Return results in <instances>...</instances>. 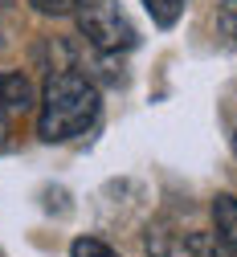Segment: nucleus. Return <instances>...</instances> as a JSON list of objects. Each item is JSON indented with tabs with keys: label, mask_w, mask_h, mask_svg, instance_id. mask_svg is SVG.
<instances>
[{
	"label": "nucleus",
	"mask_w": 237,
	"mask_h": 257,
	"mask_svg": "<svg viewBox=\"0 0 237 257\" xmlns=\"http://www.w3.org/2000/svg\"><path fill=\"white\" fill-rule=\"evenodd\" d=\"M103 98H98V86L74 70H57L45 82L41 94V114H37V135L45 143H65L82 131H90Z\"/></svg>",
	"instance_id": "f257e3e1"
},
{
	"label": "nucleus",
	"mask_w": 237,
	"mask_h": 257,
	"mask_svg": "<svg viewBox=\"0 0 237 257\" xmlns=\"http://www.w3.org/2000/svg\"><path fill=\"white\" fill-rule=\"evenodd\" d=\"M78 29L82 37L103 49V53H119V49H135L139 45V33H135L131 17L115 5V0H94V5L78 9Z\"/></svg>",
	"instance_id": "f03ea898"
},
{
	"label": "nucleus",
	"mask_w": 237,
	"mask_h": 257,
	"mask_svg": "<svg viewBox=\"0 0 237 257\" xmlns=\"http://www.w3.org/2000/svg\"><path fill=\"white\" fill-rule=\"evenodd\" d=\"M147 253L151 257H213V233L200 229H155L147 237Z\"/></svg>",
	"instance_id": "7ed1b4c3"
},
{
	"label": "nucleus",
	"mask_w": 237,
	"mask_h": 257,
	"mask_svg": "<svg viewBox=\"0 0 237 257\" xmlns=\"http://www.w3.org/2000/svg\"><path fill=\"white\" fill-rule=\"evenodd\" d=\"M213 220H217V253L213 257H237V196H217L213 200Z\"/></svg>",
	"instance_id": "20e7f679"
},
{
	"label": "nucleus",
	"mask_w": 237,
	"mask_h": 257,
	"mask_svg": "<svg viewBox=\"0 0 237 257\" xmlns=\"http://www.w3.org/2000/svg\"><path fill=\"white\" fill-rule=\"evenodd\" d=\"M33 102H37V98H33V86H29L25 74H0V114H5V118L29 114Z\"/></svg>",
	"instance_id": "39448f33"
},
{
	"label": "nucleus",
	"mask_w": 237,
	"mask_h": 257,
	"mask_svg": "<svg viewBox=\"0 0 237 257\" xmlns=\"http://www.w3.org/2000/svg\"><path fill=\"white\" fill-rule=\"evenodd\" d=\"M143 9L151 13V21L155 25H164V29H172L180 17H184V9H188V0H143Z\"/></svg>",
	"instance_id": "423d86ee"
},
{
	"label": "nucleus",
	"mask_w": 237,
	"mask_h": 257,
	"mask_svg": "<svg viewBox=\"0 0 237 257\" xmlns=\"http://www.w3.org/2000/svg\"><path fill=\"white\" fill-rule=\"evenodd\" d=\"M37 13H45V17H70V13H78L86 0H29Z\"/></svg>",
	"instance_id": "0eeeda50"
},
{
	"label": "nucleus",
	"mask_w": 237,
	"mask_h": 257,
	"mask_svg": "<svg viewBox=\"0 0 237 257\" xmlns=\"http://www.w3.org/2000/svg\"><path fill=\"white\" fill-rule=\"evenodd\" d=\"M70 257H119V253L111 245H103V241H94V237H82V241H74Z\"/></svg>",
	"instance_id": "6e6552de"
},
{
	"label": "nucleus",
	"mask_w": 237,
	"mask_h": 257,
	"mask_svg": "<svg viewBox=\"0 0 237 257\" xmlns=\"http://www.w3.org/2000/svg\"><path fill=\"white\" fill-rule=\"evenodd\" d=\"M221 33L229 45H237V0H221Z\"/></svg>",
	"instance_id": "1a4fd4ad"
},
{
	"label": "nucleus",
	"mask_w": 237,
	"mask_h": 257,
	"mask_svg": "<svg viewBox=\"0 0 237 257\" xmlns=\"http://www.w3.org/2000/svg\"><path fill=\"white\" fill-rule=\"evenodd\" d=\"M9 135H13V118H5V114H0V151L9 147Z\"/></svg>",
	"instance_id": "9d476101"
},
{
	"label": "nucleus",
	"mask_w": 237,
	"mask_h": 257,
	"mask_svg": "<svg viewBox=\"0 0 237 257\" xmlns=\"http://www.w3.org/2000/svg\"><path fill=\"white\" fill-rule=\"evenodd\" d=\"M233 151H237V126H233Z\"/></svg>",
	"instance_id": "9b49d317"
}]
</instances>
